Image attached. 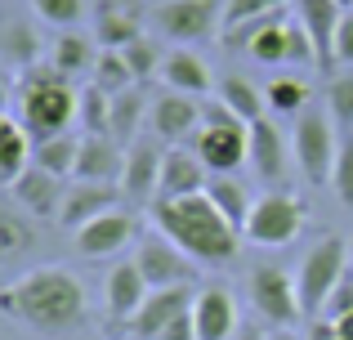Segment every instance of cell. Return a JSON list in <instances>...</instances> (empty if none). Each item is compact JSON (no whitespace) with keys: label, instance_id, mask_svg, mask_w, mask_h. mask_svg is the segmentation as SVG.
Masks as SVG:
<instances>
[{"label":"cell","instance_id":"1","mask_svg":"<svg viewBox=\"0 0 353 340\" xmlns=\"http://www.w3.org/2000/svg\"><path fill=\"white\" fill-rule=\"evenodd\" d=\"M0 314L41 336H68L85 323V287L59 264H41L0 291Z\"/></svg>","mask_w":353,"mask_h":340},{"label":"cell","instance_id":"2","mask_svg":"<svg viewBox=\"0 0 353 340\" xmlns=\"http://www.w3.org/2000/svg\"><path fill=\"white\" fill-rule=\"evenodd\" d=\"M148 215H152L157 233H165L197 264H228L237 255V233L241 228L228 224V215L206 197V192H192V197H157Z\"/></svg>","mask_w":353,"mask_h":340},{"label":"cell","instance_id":"3","mask_svg":"<svg viewBox=\"0 0 353 340\" xmlns=\"http://www.w3.org/2000/svg\"><path fill=\"white\" fill-rule=\"evenodd\" d=\"M81 112V94L72 90L68 77L59 72H27L23 90H18V121L32 134V143L54 139V134H68L72 117Z\"/></svg>","mask_w":353,"mask_h":340},{"label":"cell","instance_id":"4","mask_svg":"<svg viewBox=\"0 0 353 340\" xmlns=\"http://www.w3.org/2000/svg\"><path fill=\"white\" fill-rule=\"evenodd\" d=\"M188 148L206 161L210 174H233L250 157V126L241 117H233L224 103H215V108L201 112V126L188 139Z\"/></svg>","mask_w":353,"mask_h":340},{"label":"cell","instance_id":"5","mask_svg":"<svg viewBox=\"0 0 353 340\" xmlns=\"http://www.w3.org/2000/svg\"><path fill=\"white\" fill-rule=\"evenodd\" d=\"M349 273V242L345 237H322L304 251L300 269H295V296H300L304 314H322L331 300V291L340 287V278Z\"/></svg>","mask_w":353,"mask_h":340},{"label":"cell","instance_id":"6","mask_svg":"<svg viewBox=\"0 0 353 340\" xmlns=\"http://www.w3.org/2000/svg\"><path fill=\"white\" fill-rule=\"evenodd\" d=\"M291 148H295V161H300L304 179H309L313 188L331 183V170H336L340 139H336V126H331L327 108H304V112L295 117Z\"/></svg>","mask_w":353,"mask_h":340},{"label":"cell","instance_id":"7","mask_svg":"<svg viewBox=\"0 0 353 340\" xmlns=\"http://www.w3.org/2000/svg\"><path fill=\"white\" fill-rule=\"evenodd\" d=\"M304 201L295 197V192H264V197H255V206H250V219H246V242L255 246H268V251H277V246H291L295 237H300L304 228Z\"/></svg>","mask_w":353,"mask_h":340},{"label":"cell","instance_id":"8","mask_svg":"<svg viewBox=\"0 0 353 340\" xmlns=\"http://www.w3.org/2000/svg\"><path fill=\"white\" fill-rule=\"evenodd\" d=\"M148 18H152V32L170 45H197L215 32L219 0H157Z\"/></svg>","mask_w":353,"mask_h":340},{"label":"cell","instance_id":"9","mask_svg":"<svg viewBox=\"0 0 353 340\" xmlns=\"http://www.w3.org/2000/svg\"><path fill=\"white\" fill-rule=\"evenodd\" d=\"M134 264H139V273H143V282L152 291H161V287H188V282L197 278V269H192L197 260H192V255H183L165 233L139 237Z\"/></svg>","mask_w":353,"mask_h":340},{"label":"cell","instance_id":"10","mask_svg":"<svg viewBox=\"0 0 353 340\" xmlns=\"http://www.w3.org/2000/svg\"><path fill=\"white\" fill-rule=\"evenodd\" d=\"M246 291H250V305H255V314L264 318V323H273V327H295V323L304 318L300 296H295V282L286 278L277 264H264V269L250 273Z\"/></svg>","mask_w":353,"mask_h":340},{"label":"cell","instance_id":"11","mask_svg":"<svg viewBox=\"0 0 353 340\" xmlns=\"http://www.w3.org/2000/svg\"><path fill=\"white\" fill-rule=\"evenodd\" d=\"M134 237H139V219L125 215V210H108V215L81 224L77 233H72V246H77V255H85V260H112Z\"/></svg>","mask_w":353,"mask_h":340},{"label":"cell","instance_id":"12","mask_svg":"<svg viewBox=\"0 0 353 340\" xmlns=\"http://www.w3.org/2000/svg\"><path fill=\"white\" fill-rule=\"evenodd\" d=\"M192 300H197V296H192L188 287H161V291H148V300L139 305V314L125 323V327H130V336H134V340H157V336H161L179 314H188Z\"/></svg>","mask_w":353,"mask_h":340},{"label":"cell","instance_id":"13","mask_svg":"<svg viewBox=\"0 0 353 340\" xmlns=\"http://www.w3.org/2000/svg\"><path fill=\"white\" fill-rule=\"evenodd\" d=\"M192 327H197V340H233L237 327V300L228 287H201L197 300H192Z\"/></svg>","mask_w":353,"mask_h":340},{"label":"cell","instance_id":"14","mask_svg":"<svg viewBox=\"0 0 353 340\" xmlns=\"http://www.w3.org/2000/svg\"><path fill=\"white\" fill-rule=\"evenodd\" d=\"M148 121H152V134L157 139H165L170 148H179V143H188L192 134H197L201 126V103L192 94H161L152 103V112H148Z\"/></svg>","mask_w":353,"mask_h":340},{"label":"cell","instance_id":"15","mask_svg":"<svg viewBox=\"0 0 353 340\" xmlns=\"http://www.w3.org/2000/svg\"><path fill=\"white\" fill-rule=\"evenodd\" d=\"M295 9H300V23H304V32H309V41H313V54H318L313 68L331 72L336 68V32H340L345 9H340L336 0H295Z\"/></svg>","mask_w":353,"mask_h":340},{"label":"cell","instance_id":"16","mask_svg":"<svg viewBox=\"0 0 353 340\" xmlns=\"http://www.w3.org/2000/svg\"><path fill=\"white\" fill-rule=\"evenodd\" d=\"M117 201H121V183H94V179H77V183L68 188V197H63L59 224L77 233L81 224H90V219H99V215H108V210H117Z\"/></svg>","mask_w":353,"mask_h":340},{"label":"cell","instance_id":"17","mask_svg":"<svg viewBox=\"0 0 353 340\" xmlns=\"http://www.w3.org/2000/svg\"><path fill=\"white\" fill-rule=\"evenodd\" d=\"M161 161H165V152L157 148V143L134 139V143L125 148L121 192H125L130 201H148V197H157V188H161Z\"/></svg>","mask_w":353,"mask_h":340},{"label":"cell","instance_id":"18","mask_svg":"<svg viewBox=\"0 0 353 340\" xmlns=\"http://www.w3.org/2000/svg\"><path fill=\"white\" fill-rule=\"evenodd\" d=\"M210 183V170L206 161L197 157V152L188 148V143H179V148H165V161H161V188H157V197H192V192H206ZM152 197V201H157Z\"/></svg>","mask_w":353,"mask_h":340},{"label":"cell","instance_id":"19","mask_svg":"<svg viewBox=\"0 0 353 340\" xmlns=\"http://www.w3.org/2000/svg\"><path fill=\"white\" fill-rule=\"evenodd\" d=\"M148 291H152V287L143 282V273H139L134 260L117 264V269L103 278V305H108V318H112V323H130V318L139 314V305L148 300Z\"/></svg>","mask_w":353,"mask_h":340},{"label":"cell","instance_id":"20","mask_svg":"<svg viewBox=\"0 0 353 340\" xmlns=\"http://www.w3.org/2000/svg\"><path fill=\"white\" fill-rule=\"evenodd\" d=\"M14 197L23 201V210H32V215L59 219L68 188L59 183V174H50V170H41V166H27V170L14 179Z\"/></svg>","mask_w":353,"mask_h":340},{"label":"cell","instance_id":"21","mask_svg":"<svg viewBox=\"0 0 353 340\" xmlns=\"http://www.w3.org/2000/svg\"><path fill=\"white\" fill-rule=\"evenodd\" d=\"M125 170V148L108 134H85L81 139V157H77V179H94V183H121Z\"/></svg>","mask_w":353,"mask_h":340},{"label":"cell","instance_id":"22","mask_svg":"<svg viewBox=\"0 0 353 340\" xmlns=\"http://www.w3.org/2000/svg\"><path fill=\"white\" fill-rule=\"evenodd\" d=\"M157 77H161L165 90H174V94H192V99L210 94V68L188 50V45H174V50L161 59V72H157Z\"/></svg>","mask_w":353,"mask_h":340},{"label":"cell","instance_id":"23","mask_svg":"<svg viewBox=\"0 0 353 340\" xmlns=\"http://www.w3.org/2000/svg\"><path fill=\"white\" fill-rule=\"evenodd\" d=\"M246 166L264 183H282V174H286V143H282V134H277V126H268L264 117L250 121V157H246Z\"/></svg>","mask_w":353,"mask_h":340},{"label":"cell","instance_id":"24","mask_svg":"<svg viewBox=\"0 0 353 340\" xmlns=\"http://www.w3.org/2000/svg\"><path fill=\"white\" fill-rule=\"evenodd\" d=\"M143 36V9L139 5H99V18H94V41L103 50H125L130 41Z\"/></svg>","mask_w":353,"mask_h":340},{"label":"cell","instance_id":"25","mask_svg":"<svg viewBox=\"0 0 353 340\" xmlns=\"http://www.w3.org/2000/svg\"><path fill=\"white\" fill-rule=\"evenodd\" d=\"M94 63H99V50H94V41L90 36H81V32H63L59 41H54V54H50V68L59 72V77H81V72H94Z\"/></svg>","mask_w":353,"mask_h":340},{"label":"cell","instance_id":"26","mask_svg":"<svg viewBox=\"0 0 353 340\" xmlns=\"http://www.w3.org/2000/svg\"><path fill=\"white\" fill-rule=\"evenodd\" d=\"M32 134L23 130V121H5L0 126V183H14L32 161Z\"/></svg>","mask_w":353,"mask_h":340},{"label":"cell","instance_id":"27","mask_svg":"<svg viewBox=\"0 0 353 340\" xmlns=\"http://www.w3.org/2000/svg\"><path fill=\"white\" fill-rule=\"evenodd\" d=\"M77 157H81V139L77 134H54V139H41L32 148V166H41V170H50V174H77Z\"/></svg>","mask_w":353,"mask_h":340},{"label":"cell","instance_id":"28","mask_svg":"<svg viewBox=\"0 0 353 340\" xmlns=\"http://www.w3.org/2000/svg\"><path fill=\"white\" fill-rule=\"evenodd\" d=\"M206 197L215 201L219 210L228 215V224L233 228H246V219H250V192L241 188V183L233 179V174H210V183H206Z\"/></svg>","mask_w":353,"mask_h":340},{"label":"cell","instance_id":"29","mask_svg":"<svg viewBox=\"0 0 353 340\" xmlns=\"http://www.w3.org/2000/svg\"><path fill=\"white\" fill-rule=\"evenodd\" d=\"M219 103H224L233 117H241L246 126H250V121H259V117H264V108H268V103H264V94H259V90L250 86L246 77H237V72L219 81Z\"/></svg>","mask_w":353,"mask_h":340},{"label":"cell","instance_id":"30","mask_svg":"<svg viewBox=\"0 0 353 340\" xmlns=\"http://www.w3.org/2000/svg\"><path fill=\"white\" fill-rule=\"evenodd\" d=\"M139 121H143V94L139 90H121L112 94V126H108V139H117L121 148L139 139Z\"/></svg>","mask_w":353,"mask_h":340},{"label":"cell","instance_id":"31","mask_svg":"<svg viewBox=\"0 0 353 340\" xmlns=\"http://www.w3.org/2000/svg\"><path fill=\"white\" fill-rule=\"evenodd\" d=\"M264 103L273 108V112H282V117L304 112V108H309V86H304L300 77H273L264 86Z\"/></svg>","mask_w":353,"mask_h":340},{"label":"cell","instance_id":"32","mask_svg":"<svg viewBox=\"0 0 353 340\" xmlns=\"http://www.w3.org/2000/svg\"><path fill=\"white\" fill-rule=\"evenodd\" d=\"M81 126H85V134H108V126H112V94H108L103 86H85L81 90Z\"/></svg>","mask_w":353,"mask_h":340},{"label":"cell","instance_id":"33","mask_svg":"<svg viewBox=\"0 0 353 340\" xmlns=\"http://www.w3.org/2000/svg\"><path fill=\"white\" fill-rule=\"evenodd\" d=\"M94 86H103L108 94L134 90V72H130V63H125V54H121V50H99V63H94Z\"/></svg>","mask_w":353,"mask_h":340},{"label":"cell","instance_id":"34","mask_svg":"<svg viewBox=\"0 0 353 340\" xmlns=\"http://www.w3.org/2000/svg\"><path fill=\"white\" fill-rule=\"evenodd\" d=\"M32 14L41 18V23H54V27H63V32H72V27L90 14V0H32Z\"/></svg>","mask_w":353,"mask_h":340},{"label":"cell","instance_id":"35","mask_svg":"<svg viewBox=\"0 0 353 340\" xmlns=\"http://www.w3.org/2000/svg\"><path fill=\"white\" fill-rule=\"evenodd\" d=\"M0 54H5L9 63H18V68H27V63H36V36H32V27L27 23H9V27H0Z\"/></svg>","mask_w":353,"mask_h":340},{"label":"cell","instance_id":"36","mask_svg":"<svg viewBox=\"0 0 353 340\" xmlns=\"http://www.w3.org/2000/svg\"><path fill=\"white\" fill-rule=\"evenodd\" d=\"M327 112H331V121H336L340 130H353V72L331 77V86H327Z\"/></svg>","mask_w":353,"mask_h":340},{"label":"cell","instance_id":"37","mask_svg":"<svg viewBox=\"0 0 353 340\" xmlns=\"http://www.w3.org/2000/svg\"><path fill=\"white\" fill-rule=\"evenodd\" d=\"M277 9H286V0H228V9H224L219 23H224V32H233V27L268 18V14H277Z\"/></svg>","mask_w":353,"mask_h":340},{"label":"cell","instance_id":"38","mask_svg":"<svg viewBox=\"0 0 353 340\" xmlns=\"http://www.w3.org/2000/svg\"><path fill=\"white\" fill-rule=\"evenodd\" d=\"M121 54H125V63H130V72H134V81H148V77H157V72H161V59H165V54L157 50V45L148 41V36L130 41Z\"/></svg>","mask_w":353,"mask_h":340},{"label":"cell","instance_id":"39","mask_svg":"<svg viewBox=\"0 0 353 340\" xmlns=\"http://www.w3.org/2000/svg\"><path fill=\"white\" fill-rule=\"evenodd\" d=\"M331 188H336L340 206H349V210H353V130H345V139H340L336 170H331Z\"/></svg>","mask_w":353,"mask_h":340},{"label":"cell","instance_id":"40","mask_svg":"<svg viewBox=\"0 0 353 340\" xmlns=\"http://www.w3.org/2000/svg\"><path fill=\"white\" fill-rule=\"evenodd\" d=\"M286 63H318V54H313V41H309V32H304V23H291V27H286Z\"/></svg>","mask_w":353,"mask_h":340},{"label":"cell","instance_id":"41","mask_svg":"<svg viewBox=\"0 0 353 340\" xmlns=\"http://www.w3.org/2000/svg\"><path fill=\"white\" fill-rule=\"evenodd\" d=\"M353 309V269L345 273V278H340V287L331 291V300H327V314H331V323H336V318H345Z\"/></svg>","mask_w":353,"mask_h":340},{"label":"cell","instance_id":"42","mask_svg":"<svg viewBox=\"0 0 353 340\" xmlns=\"http://www.w3.org/2000/svg\"><path fill=\"white\" fill-rule=\"evenodd\" d=\"M336 63H349V68H353V9L340 18V32H336Z\"/></svg>","mask_w":353,"mask_h":340},{"label":"cell","instance_id":"43","mask_svg":"<svg viewBox=\"0 0 353 340\" xmlns=\"http://www.w3.org/2000/svg\"><path fill=\"white\" fill-rule=\"evenodd\" d=\"M157 340H197V327H192V309H188V314H179V318H174V323L165 327V332L157 336Z\"/></svg>","mask_w":353,"mask_h":340},{"label":"cell","instance_id":"44","mask_svg":"<svg viewBox=\"0 0 353 340\" xmlns=\"http://www.w3.org/2000/svg\"><path fill=\"white\" fill-rule=\"evenodd\" d=\"M309 340H345V336H340V327H336V323H313Z\"/></svg>","mask_w":353,"mask_h":340},{"label":"cell","instance_id":"45","mask_svg":"<svg viewBox=\"0 0 353 340\" xmlns=\"http://www.w3.org/2000/svg\"><path fill=\"white\" fill-rule=\"evenodd\" d=\"M336 327H340V336H345V340H353V309H349L345 318H336Z\"/></svg>","mask_w":353,"mask_h":340},{"label":"cell","instance_id":"46","mask_svg":"<svg viewBox=\"0 0 353 340\" xmlns=\"http://www.w3.org/2000/svg\"><path fill=\"white\" fill-rule=\"evenodd\" d=\"M233 340H268V336H259V332H255V327H241V332H237Z\"/></svg>","mask_w":353,"mask_h":340},{"label":"cell","instance_id":"47","mask_svg":"<svg viewBox=\"0 0 353 340\" xmlns=\"http://www.w3.org/2000/svg\"><path fill=\"white\" fill-rule=\"evenodd\" d=\"M336 5H340V9H345V14H349V9H353V0H336Z\"/></svg>","mask_w":353,"mask_h":340},{"label":"cell","instance_id":"48","mask_svg":"<svg viewBox=\"0 0 353 340\" xmlns=\"http://www.w3.org/2000/svg\"><path fill=\"white\" fill-rule=\"evenodd\" d=\"M268 340H295V336H268Z\"/></svg>","mask_w":353,"mask_h":340},{"label":"cell","instance_id":"49","mask_svg":"<svg viewBox=\"0 0 353 340\" xmlns=\"http://www.w3.org/2000/svg\"><path fill=\"white\" fill-rule=\"evenodd\" d=\"M0 112H5V90H0Z\"/></svg>","mask_w":353,"mask_h":340},{"label":"cell","instance_id":"50","mask_svg":"<svg viewBox=\"0 0 353 340\" xmlns=\"http://www.w3.org/2000/svg\"><path fill=\"white\" fill-rule=\"evenodd\" d=\"M349 260H353V237H349Z\"/></svg>","mask_w":353,"mask_h":340},{"label":"cell","instance_id":"51","mask_svg":"<svg viewBox=\"0 0 353 340\" xmlns=\"http://www.w3.org/2000/svg\"><path fill=\"white\" fill-rule=\"evenodd\" d=\"M5 121H9V117H5V112H0V126H5Z\"/></svg>","mask_w":353,"mask_h":340}]
</instances>
